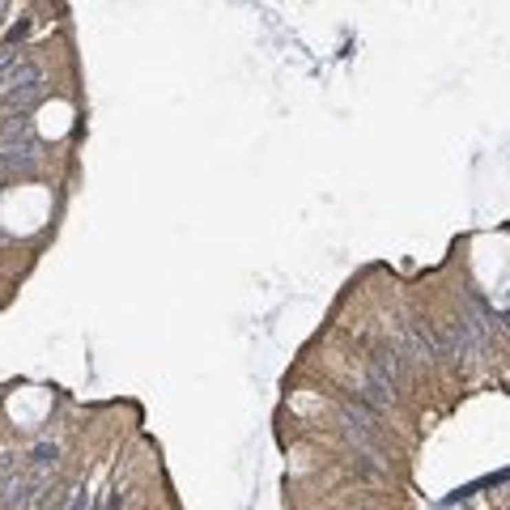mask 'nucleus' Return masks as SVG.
Returning a JSON list of instances; mask_svg holds the SVG:
<instances>
[{
    "label": "nucleus",
    "mask_w": 510,
    "mask_h": 510,
    "mask_svg": "<svg viewBox=\"0 0 510 510\" xmlns=\"http://www.w3.org/2000/svg\"><path fill=\"white\" fill-rule=\"evenodd\" d=\"M43 89V68L34 60H21L17 68H9L5 77H0V98L9 107H30Z\"/></svg>",
    "instance_id": "obj_1"
},
{
    "label": "nucleus",
    "mask_w": 510,
    "mask_h": 510,
    "mask_svg": "<svg viewBox=\"0 0 510 510\" xmlns=\"http://www.w3.org/2000/svg\"><path fill=\"white\" fill-rule=\"evenodd\" d=\"M396 349L404 353V361H429V357H438V340H434V332L421 319H408V323H400Z\"/></svg>",
    "instance_id": "obj_2"
},
{
    "label": "nucleus",
    "mask_w": 510,
    "mask_h": 510,
    "mask_svg": "<svg viewBox=\"0 0 510 510\" xmlns=\"http://www.w3.org/2000/svg\"><path fill=\"white\" fill-rule=\"evenodd\" d=\"M56 455H60L56 443H39V447L30 451V472H43V476H47V468H56Z\"/></svg>",
    "instance_id": "obj_3"
},
{
    "label": "nucleus",
    "mask_w": 510,
    "mask_h": 510,
    "mask_svg": "<svg viewBox=\"0 0 510 510\" xmlns=\"http://www.w3.org/2000/svg\"><path fill=\"white\" fill-rule=\"evenodd\" d=\"M21 64V56H17V47L13 43H0V77H5L9 68H17Z\"/></svg>",
    "instance_id": "obj_4"
},
{
    "label": "nucleus",
    "mask_w": 510,
    "mask_h": 510,
    "mask_svg": "<svg viewBox=\"0 0 510 510\" xmlns=\"http://www.w3.org/2000/svg\"><path fill=\"white\" fill-rule=\"evenodd\" d=\"M0 13H5V5H0Z\"/></svg>",
    "instance_id": "obj_5"
}]
</instances>
